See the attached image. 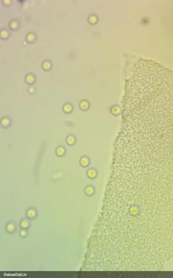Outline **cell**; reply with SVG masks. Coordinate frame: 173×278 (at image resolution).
Masks as SVG:
<instances>
[{
  "instance_id": "obj_1",
  "label": "cell",
  "mask_w": 173,
  "mask_h": 278,
  "mask_svg": "<svg viewBox=\"0 0 173 278\" xmlns=\"http://www.w3.org/2000/svg\"><path fill=\"white\" fill-rule=\"evenodd\" d=\"M98 171L95 168L91 167L89 168L86 172V176L89 180H95L98 176Z\"/></svg>"
},
{
  "instance_id": "obj_2",
  "label": "cell",
  "mask_w": 173,
  "mask_h": 278,
  "mask_svg": "<svg viewBox=\"0 0 173 278\" xmlns=\"http://www.w3.org/2000/svg\"><path fill=\"white\" fill-rule=\"evenodd\" d=\"M91 163L90 158L87 155L82 156L79 160V163L81 167L83 168H87L90 166Z\"/></svg>"
},
{
  "instance_id": "obj_3",
  "label": "cell",
  "mask_w": 173,
  "mask_h": 278,
  "mask_svg": "<svg viewBox=\"0 0 173 278\" xmlns=\"http://www.w3.org/2000/svg\"><path fill=\"white\" fill-rule=\"evenodd\" d=\"M84 193L85 195L88 197L93 196L96 193V189L94 186L92 185L87 186L84 189Z\"/></svg>"
},
{
  "instance_id": "obj_4",
  "label": "cell",
  "mask_w": 173,
  "mask_h": 278,
  "mask_svg": "<svg viewBox=\"0 0 173 278\" xmlns=\"http://www.w3.org/2000/svg\"><path fill=\"white\" fill-rule=\"evenodd\" d=\"M76 141L75 137L73 135H70L67 137V142L68 145H74Z\"/></svg>"
},
{
  "instance_id": "obj_5",
  "label": "cell",
  "mask_w": 173,
  "mask_h": 278,
  "mask_svg": "<svg viewBox=\"0 0 173 278\" xmlns=\"http://www.w3.org/2000/svg\"><path fill=\"white\" fill-rule=\"evenodd\" d=\"M65 149L63 147H60L57 149L56 153L58 156H63L65 153Z\"/></svg>"
},
{
  "instance_id": "obj_6",
  "label": "cell",
  "mask_w": 173,
  "mask_h": 278,
  "mask_svg": "<svg viewBox=\"0 0 173 278\" xmlns=\"http://www.w3.org/2000/svg\"><path fill=\"white\" fill-rule=\"evenodd\" d=\"M80 107L81 109L83 110L88 109L89 107V103L85 100H83L80 103Z\"/></svg>"
},
{
  "instance_id": "obj_7",
  "label": "cell",
  "mask_w": 173,
  "mask_h": 278,
  "mask_svg": "<svg viewBox=\"0 0 173 278\" xmlns=\"http://www.w3.org/2000/svg\"><path fill=\"white\" fill-rule=\"evenodd\" d=\"M112 114L114 115H118L120 113V108L117 106H114L111 108Z\"/></svg>"
},
{
  "instance_id": "obj_8",
  "label": "cell",
  "mask_w": 173,
  "mask_h": 278,
  "mask_svg": "<svg viewBox=\"0 0 173 278\" xmlns=\"http://www.w3.org/2000/svg\"><path fill=\"white\" fill-rule=\"evenodd\" d=\"M72 109L73 107L69 104H65L63 107L64 111L67 113H70L72 111Z\"/></svg>"
},
{
  "instance_id": "obj_9",
  "label": "cell",
  "mask_w": 173,
  "mask_h": 278,
  "mask_svg": "<svg viewBox=\"0 0 173 278\" xmlns=\"http://www.w3.org/2000/svg\"><path fill=\"white\" fill-rule=\"evenodd\" d=\"M10 121L9 118H5L1 121V124L3 127H7L10 124Z\"/></svg>"
},
{
  "instance_id": "obj_10",
  "label": "cell",
  "mask_w": 173,
  "mask_h": 278,
  "mask_svg": "<svg viewBox=\"0 0 173 278\" xmlns=\"http://www.w3.org/2000/svg\"><path fill=\"white\" fill-rule=\"evenodd\" d=\"M26 81L28 83H32L34 81V78L32 76H29L27 77L26 79Z\"/></svg>"
},
{
  "instance_id": "obj_11",
  "label": "cell",
  "mask_w": 173,
  "mask_h": 278,
  "mask_svg": "<svg viewBox=\"0 0 173 278\" xmlns=\"http://www.w3.org/2000/svg\"><path fill=\"white\" fill-rule=\"evenodd\" d=\"M29 91L30 93H33L35 91V88L33 87H31L29 89Z\"/></svg>"
}]
</instances>
